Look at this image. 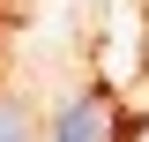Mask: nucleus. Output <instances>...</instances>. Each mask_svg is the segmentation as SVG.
<instances>
[{"label":"nucleus","instance_id":"1","mask_svg":"<svg viewBox=\"0 0 149 142\" xmlns=\"http://www.w3.org/2000/svg\"><path fill=\"white\" fill-rule=\"evenodd\" d=\"M112 127H119V112H112V97H74L67 112L52 120V142H112Z\"/></svg>","mask_w":149,"mask_h":142},{"label":"nucleus","instance_id":"2","mask_svg":"<svg viewBox=\"0 0 149 142\" xmlns=\"http://www.w3.org/2000/svg\"><path fill=\"white\" fill-rule=\"evenodd\" d=\"M0 142H30V112L15 97H0Z\"/></svg>","mask_w":149,"mask_h":142}]
</instances>
